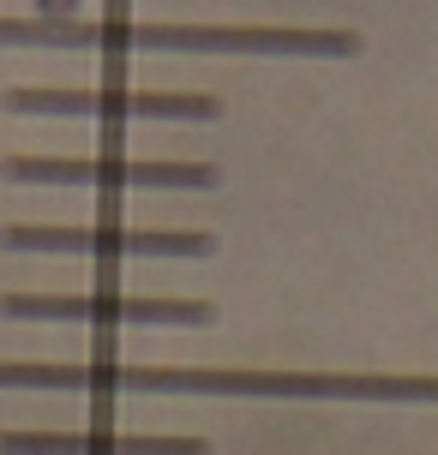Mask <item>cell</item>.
<instances>
[{
    "mask_svg": "<svg viewBox=\"0 0 438 455\" xmlns=\"http://www.w3.org/2000/svg\"><path fill=\"white\" fill-rule=\"evenodd\" d=\"M0 389H120V395H253V402H438V378L288 371V365H54L0 360Z\"/></svg>",
    "mask_w": 438,
    "mask_h": 455,
    "instance_id": "6da1fadb",
    "label": "cell"
},
{
    "mask_svg": "<svg viewBox=\"0 0 438 455\" xmlns=\"http://www.w3.org/2000/svg\"><path fill=\"white\" fill-rule=\"evenodd\" d=\"M0 43L30 48H168V54H361V30H277V24H133L120 6H109L96 24H78L67 6H43L36 19L0 12Z\"/></svg>",
    "mask_w": 438,
    "mask_h": 455,
    "instance_id": "7a4b0ae2",
    "label": "cell"
},
{
    "mask_svg": "<svg viewBox=\"0 0 438 455\" xmlns=\"http://www.w3.org/2000/svg\"><path fill=\"white\" fill-rule=\"evenodd\" d=\"M6 114H91V120H216L223 96L205 91H120V84H96V91H19L0 96Z\"/></svg>",
    "mask_w": 438,
    "mask_h": 455,
    "instance_id": "3957f363",
    "label": "cell"
},
{
    "mask_svg": "<svg viewBox=\"0 0 438 455\" xmlns=\"http://www.w3.org/2000/svg\"><path fill=\"white\" fill-rule=\"evenodd\" d=\"M0 251H96V258H210L216 234L205 228H0Z\"/></svg>",
    "mask_w": 438,
    "mask_h": 455,
    "instance_id": "277c9868",
    "label": "cell"
},
{
    "mask_svg": "<svg viewBox=\"0 0 438 455\" xmlns=\"http://www.w3.org/2000/svg\"><path fill=\"white\" fill-rule=\"evenodd\" d=\"M6 180H36V186H216L223 174L210 162H133V156H6Z\"/></svg>",
    "mask_w": 438,
    "mask_h": 455,
    "instance_id": "5b68a950",
    "label": "cell"
},
{
    "mask_svg": "<svg viewBox=\"0 0 438 455\" xmlns=\"http://www.w3.org/2000/svg\"><path fill=\"white\" fill-rule=\"evenodd\" d=\"M0 318H67V323H210V299H157V294H0Z\"/></svg>",
    "mask_w": 438,
    "mask_h": 455,
    "instance_id": "8992f818",
    "label": "cell"
},
{
    "mask_svg": "<svg viewBox=\"0 0 438 455\" xmlns=\"http://www.w3.org/2000/svg\"><path fill=\"white\" fill-rule=\"evenodd\" d=\"M0 455H210L205 437H115V432H0Z\"/></svg>",
    "mask_w": 438,
    "mask_h": 455,
    "instance_id": "52a82bcc",
    "label": "cell"
}]
</instances>
